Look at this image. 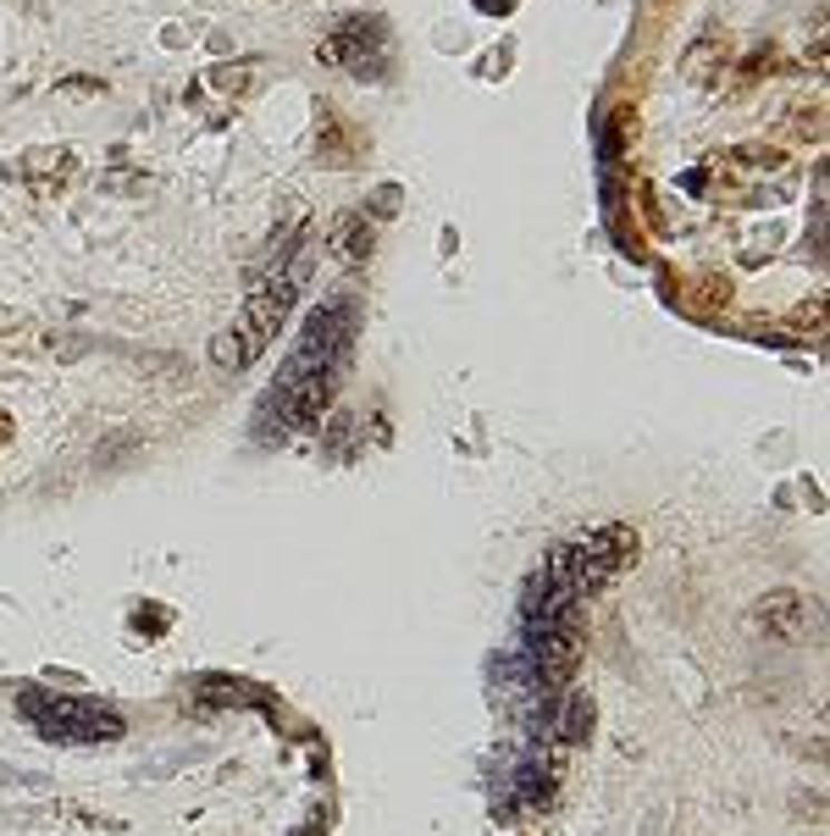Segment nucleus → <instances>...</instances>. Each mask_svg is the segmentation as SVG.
Wrapping results in <instances>:
<instances>
[{"label": "nucleus", "instance_id": "nucleus-1", "mask_svg": "<svg viewBox=\"0 0 830 836\" xmlns=\"http://www.w3.org/2000/svg\"><path fill=\"white\" fill-rule=\"evenodd\" d=\"M300 283H305V266H283V272L261 278V283L250 289V300H244L238 322L211 338V360H216L222 371H244V366H255V360L272 349L277 328L289 322V311H294V300H300Z\"/></svg>", "mask_w": 830, "mask_h": 836}, {"label": "nucleus", "instance_id": "nucleus-2", "mask_svg": "<svg viewBox=\"0 0 830 836\" xmlns=\"http://www.w3.org/2000/svg\"><path fill=\"white\" fill-rule=\"evenodd\" d=\"M637 532L632 526H598V532H587L582 543H565V587L576 593V599H587V593H598L604 582H615L621 571H632L637 565Z\"/></svg>", "mask_w": 830, "mask_h": 836}, {"label": "nucleus", "instance_id": "nucleus-3", "mask_svg": "<svg viewBox=\"0 0 830 836\" xmlns=\"http://www.w3.org/2000/svg\"><path fill=\"white\" fill-rule=\"evenodd\" d=\"M22 715L61 742H117L123 720L89 698H61V692H22Z\"/></svg>", "mask_w": 830, "mask_h": 836}, {"label": "nucleus", "instance_id": "nucleus-4", "mask_svg": "<svg viewBox=\"0 0 830 836\" xmlns=\"http://www.w3.org/2000/svg\"><path fill=\"white\" fill-rule=\"evenodd\" d=\"M526 654H531V681H537L543 692L570 687V675L582 665V604H576V610H559V615H548V621H537Z\"/></svg>", "mask_w": 830, "mask_h": 836}, {"label": "nucleus", "instance_id": "nucleus-5", "mask_svg": "<svg viewBox=\"0 0 830 836\" xmlns=\"http://www.w3.org/2000/svg\"><path fill=\"white\" fill-rule=\"evenodd\" d=\"M349 343H354V305H349V300H332V305H322V311L305 322L300 349L289 354V366H294V371H343Z\"/></svg>", "mask_w": 830, "mask_h": 836}, {"label": "nucleus", "instance_id": "nucleus-6", "mask_svg": "<svg viewBox=\"0 0 830 836\" xmlns=\"http://www.w3.org/2000/svg\"><path fill=\"white\" fill-rule=\"evenodd\" d=\"M316 56L328 67H343V72H382V56H388V33H382V17H338L328 28V39L316 45Z\"/></svg>", "mask_w": 830, "mask_h": 836}, {"label": "nucleus", "instance_id": "nucleus-7", "mask_svg": "<svg viewBox=\"0 0 830 836\" xmlns=\"http://www.w3.org/2000/svg\"><path fill=\"white\" fill-rule=\"evenodd\" d=\"M759 621H764V632H770V638H781V643H803V638H809V599H803V593H792V587H775V593H764Z\"/></svg>", "mask_w": 830, "mask_h": 836}, {"label": "nucleus", "instance_id": "nucleus-8", "mask_svg": "<svg viewBox=\"0 0 830 836\" xmlns=\"http://www.w3.org/2000/svg\"><path fill=\"white\" fill-rule=\"evenodd\" d=\"M332 250H338L349 266L371 261V222H365L360 211H343V216L332 222Z\"/></svg>", "mask_w": 830, "mask_h": 836}, {"label": "nucleus", "instance_id": "nucleus-9", "mask_svg": "<svg viewBox=\"0 0 830 836\" xmlns=\"http://www.w3.org/2000/svg\"><path fill=\"white\" fill-rule=\"evenodd\" d=\"M554 776H559V759H531V765L520 770V798H526V804H543V798L554 793Z\"/></svg>", "mask_w": 830, "mask_h": 836}, {"label": "nucleus", "instance_id": "nucleus-10", "mask_svg": "<svg viewBox=\"0 0 830 836\" xmlns=\"http://www.w3.org/2000/svg\"><path fill=\"white\" fill-rule=\"evenodd\" d=\"M316 150L328 156V162H349V134H343V123H338V111L322 106V128H316Z\"/></svg>", "mask_w": 830, "mask_h": 836}, {"label": "nucleus", "instance_id": "nucleus-11", "mask_svg": "<svg viewBox=\"0 0 830 836\" xmlns=\"http://www.w3.org/2000/svg\"><path fill=\"white\" fill-rule=\"evenodd\" d=\"M587 731H593V698H570L565 715H559V737L565 742H587Z\"/></svg>", "mask_w": 830, "mask_h": 836}, {"label": "nucleus", "instance_id": "nucleus-12", "mask_svg": "<svg viewBox=\"0 0 830 836\" xmlns=\"http://www.w3.org/2000/svg\"><path fill=\"white\" fill-rule=\"evenodd\" d=\"M6 438H11V416L0 410V444H6Z\"/></svg>", "mask_w": 830, "mask_h": 836}, {"label": "nucleus", "instance_id": "nucleus-13", "mask_svg": "<svg viewBox=\"0 0 830 836\" xmlns=\"http://www.w3.org/2000/svg\"><path fill=\"white\" fill-rule=\"evenodd\" d=\"M482 6H488V0H482Z\"/></svg>", "mask_w": 830, "mask_h": 836}]
</instances>
